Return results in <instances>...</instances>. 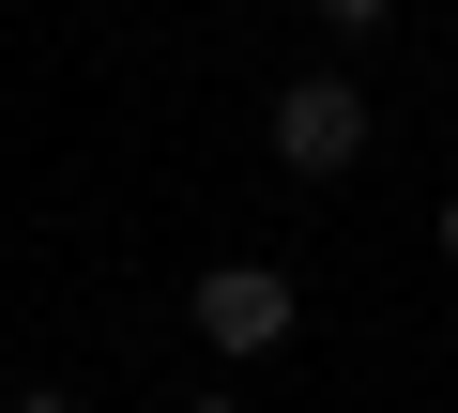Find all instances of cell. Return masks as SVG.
I'll list each match as a JSON object with an SVG mask.
<instances>
[{
    "label": "cell",
    "instance_id": "277c9868",
    "mask_svg": "<svg viewBox=\"0 0 458 413\" xmlns=\"http://www.w3.org/2000/svg\"><path fill=\"white\" fill-rule=\"evenodd\" d=\"M16 413H92V398H62V383H31V398H16Z\"/></svg>",
    "mask_w": 458,
    "mask_h": 413
},
{
    "label": "cell",
    "instance_id": "8992f818",
    "mask_svg": "<svg viewBox=\"0 0 458 413\" xmlns=\"http://www.w3.org/2000/svg\"><path fill=\"white\" fill-rule=\"evenodd\" d=\"M183 413H245V398H183Z\"/></svg>",
    "mask_w": 458,
    "mask_h": 413
},
{
    "label": "cell",
    "instance_id": "6da1fadb",
    "mask_svg": "<svg viewBox=\"0 0 458 413\" xmlns=\"http://www.w3.org/2000/svg\"><path fill=\"white\" fill-rule=\"evenodd\" d=\"M367 138H382V108H367L352 77H291V92L260 108V153H276L291 184H352V168H367Z\"/></svg>",
    "mask_w": 458,
    "mask_h": 413
},
{
    "label": "cell",
    "instance_id": "5b68a950",
    "mask_svg": "<svg viewBox=\"0 0 458 413\" xmlns=\"http://www.w3.org/2000/svg\"><path fill=\"white\" fill-rule=\"evenodd\" d=\"M443 261H458V184H443Z\"/></svg>",
    "mask_w": 458,
    "mask_h": 413
},
{
    "label": "cell",
    "instance_id": "7a4b0ae2",
    "mask_svg": "<svg viewBox=\"0 0 458 413\" xmlns=\"http://www.w3.org/2000/svg\"><path fill=\"white\" fill-rule=\"evenodd\" d=\"M183 322H199V352H229V367H260V352H291L306 291H291L276 261H214V276L183 291Z\"/></svg>",
    "mask_w": 458,
    "mask_h": 413
},
{
    "label": "cell",
    "instance_id": "3957f363",
    "mask_svg": "<svg viewBox=\"0 0 458 413\" xmlns=\"http://www.w3.org/2000/svg\"><path fill=\"white\" fill-rule=\"evenodd\" d=\"M306 16H321L336 47H367V31H397V0H306Z\"/></svg>",
    "mask_w": 458,
    "mask_h": 413
}]
</instances>
